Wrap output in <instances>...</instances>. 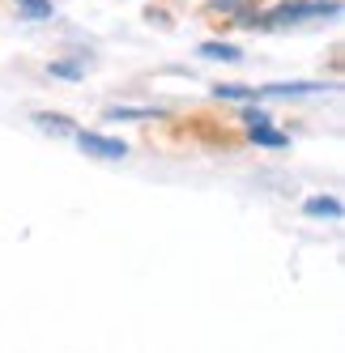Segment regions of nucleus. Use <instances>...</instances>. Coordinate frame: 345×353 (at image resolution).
I'll return each instance as SVG.
<instances>
[{"mask_svg":"<svg viewBox=\"0 0 345 353\" xmlns=\"http://www.w3.org/2000/svg\"><path fill=\"white\" fill-rule=\"evenodd\" d=\"M77 145L94 158H124L128 145L124 141H111V137H98V132H77Z\"/></svg>","mask_w":345,"mask_h":353,"instance_id":"f257e3e1","label":"nucleus"},{"mask_svg":"<svg viewBox=\"0 0 345 353\" xmlns=\"http://www.w3.org/2000/svg\"><path fill=\"white\" fill-rule=\"evenodd\" d=\"M39 123H43V128H52V132H72V123L68 119H52V115H34Z\"/></svg>","mask_w":345,"mask_h":353,"instance_id":"6e6552de","label":"nucleus"},{"mask_svg":"<svg viewBox=\"0 0 345 353\" xmlns=\"http://www.w3.org/2000/svg\"><path fill=\"white\" fill-rule=\"evenodd\" d=\"M239 115H243V123H252V128H264V123H268V111H256V107L239 111Z\"/></svg>","mask_w":345,"mask_h":353,"instance_id":"0eeeda50","label":"nucleus"},{"mask_svg":"<svg viewBox=\"0 0 345 353\" xmlns=\"http://www.w3.org/2000/svg\"><path fill=\"white\" fill-rule=\"evenodd\" d=\"M201 56H209V60H243V52H239V47H230V43H205Z\"/></svg>","mask_w":345,"mask_h":353,"instance_id":"7ed1b4c3","label":"nucleus"},{"mask_svg":"<svg viewBox=\"0 0 345 353\" xmlns=\"http://www.w3.org/2000/svg\"><path fill=\"white\" fill-rule=\"evenodd\" d=\"M217 98H252V90H239V85H217Z\"/></svg>","mask_w":345,"mask_h":353,"instance_id":"1a4fd4ad","label":"nucleus"},{"mask_svg":"<svg viewBox=\"0 0 345 353\" xmlns=\"http://www.w3.org/2000/svg\"><path fill=\"white\" fill-rule=\"evenodd\" d=\"M17 9L26 13V17H34V21H43V17H52L56 9H52V0H17Z\"/></svg>","mask_w":345,"mask_h":353,"instance_id":"20e7f679","label":"nucleus"},{"mask_svg":"<svg viewBox=\"0 0 345 353\" xmlns=\"http://www.w3.org/2000/svg\"><path fill=\"white\" fill-rule=\"evenodd\" d=\"M303 213H307V217H341V200L315 196V200H307V205H303Z\"/></svg>","mask_w":345,"mask_h":353,"instance_id":"f03ea898","label":"nucleus"},{"mask_svg":"<svg viewBox=\"0 0 345 353\" xmlns=\"http://www.w3.org/2000/svg\"><path fill=\"white\" fill-rule=\"evenodd\" d=\"M52 72H60V77H77V64H56Z\"/></svg>","mask_w":345,"mask_h":353,"instance_id":"9d476101","label":"nucleus"},{"mask_svg":"<svg viewBox=\"0 0 345 353\" xmlns=\"http://www.w3.org/2000/svg\"><path fill=\"white\" fill-rule=\"evenodd\" d=\"M150 115H158V111H137V107H111L107 111V119H150Z\"/></svg>","mask_w":345,"mask_h":353,"instance_id":"423d86ee","label":"nucleus"},{"mask_svg":"<svg viewBox=\"0 0 345 353\" xmlns=\"http://www.w3.org/2000/svg\"><path fill=\"white\" fill-rule=\"evenodd\" d=\"M252 141H256V145H273V149H277V145H286V137H282V132H273L268 123H264V128H252Z\"/></svg>","mask_w":345,"mask_h":353,"instance_id":"39448f33","label":"nucleus"},{"mask_svg":"<svg viewBox=\"0 0 345 353\" xmlns=\"http://www.w3.org/2000/svg\"><path fill=\"white\" fill-rule=\"evenodd\" d=\"M239 5H243V0H217L213 9H221V13H230V9H239Z\"/></svg>","mask_w":345,"mask_h":353,"instance_id":"9b49d317","label":"nucleus"}]
</instances>
